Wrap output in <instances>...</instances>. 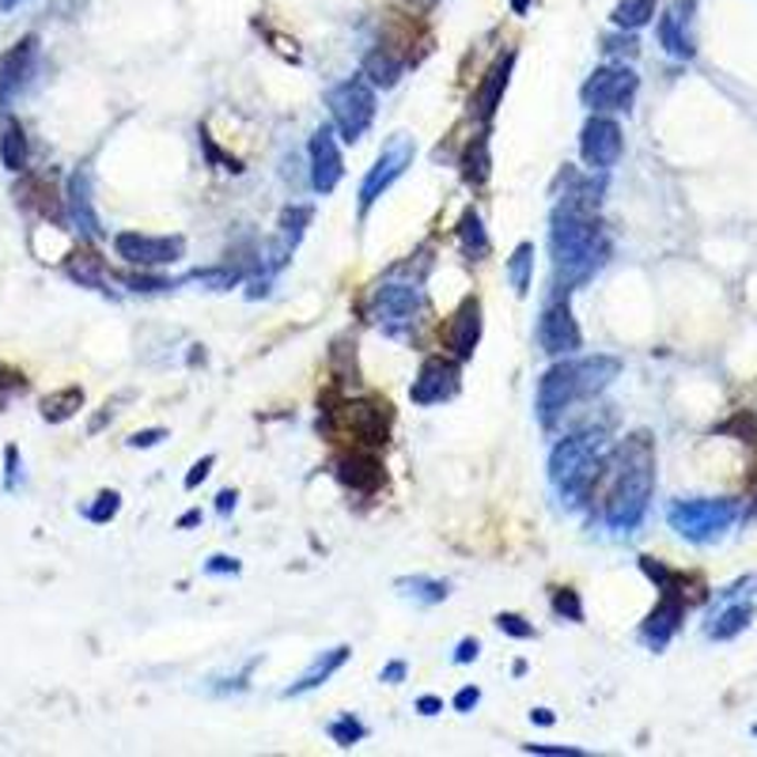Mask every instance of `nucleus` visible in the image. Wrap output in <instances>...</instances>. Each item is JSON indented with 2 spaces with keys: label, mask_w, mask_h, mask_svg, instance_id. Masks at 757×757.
Masks as SVG:
<instances>
[{
  "label": "nucleus",
  "mask_w": 757,
  "mask_h": 757,
  "mask_svg": "<svg viewBox=\"0 0 757 757\" xmlns=\"http://www.w3.org/2000/svg\"><path fill=\"white\" fill-rule=\"evenodd\" d=\"M549 251H553L557 289H579V284H587L606 265V258H610V235L598 224L595 212L572 209L561 201L557 212H553Z\"/></svg>",
  "instance_id": "nucleus-1"
},
{
  "label": "nucleus",
  "mask_w": 757,
  "mask_h": 757,
  "mask_svg": "<svg viewBox=\"0 0 757 757\" xmlns=\"http://www.w3.org/2000/svg\"><path fill=\"white\" fill-rule=\"evenodd\" d=\"M606 466L614 470L610 493L603 501V519L610 531H636L648 515L652 488H655V451L648 432H636L617 447V455H606Z\"/></svg>",
  "instance_id": "nucleus-2"
},
{
  "label": "nucleus",
  "mask_w": 757,
  "mask_h": 757,
  "mask_svg": "<svg viewBox=\"0 0 757 757\" xmlns=\"http://www.w3.org/2000/svg\"><path fill=\"white\" fill-rule=\"evenodd\" d=\"M622 375L617 356H565L553 364L538 383V421L542 428H553L576 402H587L603 394Z\"/></svg>",
  "instance_id": "nucleus-3"
},
{
  "label": "nucleus",
  "mask_w": 757,
  "mask_h": 757,
  "mask_svg": "<svg viewBox=\"0 0 757 757\" xmlns=\"http://www.w3.org/2000/svg\"><path fill=\"white\" fill-rule=\"evenodd\" d=\"M606 470V432L587 428L576 436L561 440L549 455V482L557 485V493L576 507L584 504L595 485L603 482Z\"/></svg>",
  "instance_id": "nucleus-4"
},
{
  "label": "nucleus",
  "mask_w": 757,
  "mask_h": 757,
  "mask_svg": "<svg viewBox=\"0 0 757 757\" xmlns=\"http://www.w3.org/2000/svg\"><path fill=\"white\" fill-rule=\"evenodd\" d=\"M428 311L417 281H386L372 295V322L391 337H410L421 315Z\"/></svg>",
  "instance_id": "nucleus-5"
},
{
  "label": "nucleus",
  "mask_w": 757,
  "mask_h": 757,
  "mask_svg": "<svg viewBox=\"0 0 757 757\" xmlns=\"http://www.w3.org/2000/svg\"><path fill=\"white\" fill-rule=\"evenodd\" d=\"M326 107H330V114H334L341 141H349V144H356L375 122V91L364 77L341 80V84L330 88Z\"/></svg>",
  "instance_id": "nucleus-6"
},
{
  "label": "nucleus",
  "mask_w": 757,
  "mask_h": 757,
  "mask_svg": "<svg viewBox=\"0 0 757 757\" xmlns=\"http://www.w3.org/2000/svg\"><path fill=\"white\" fill-rule=\"evenodd\" d=\"M735 515H738L735 501H678L667 512V519L682 538L713 542L735 523Z\"/></svg>",
  "instance_id": "nucleus-7"
},
{
  "label": "nucleus",
  "mask_w": 757,
  "mask_h": 757,
  "mask_svg": "<svg viewBox=\"0 0 757 757\" xmlns=\"http://www.w3.org/2000/svg\"><path fill=\"white\" fill-rule=\"evenodd\" d=\"M636 72L629 64H603L587 77V84L579 88V99L591 114H610V110H629L636 99Z\"/></svg>",
  "instance_id": "nucleus-8"
},
{
  "label": "nucleus",
  "mask_w": 757,
  "mask_h": 757,
  "mask_svg": "<svg viewBox=\"0 0 757 757\" xmlns=\"http://www.w3.org/2000/svg\"><path fill=\"white\" fill-rule=\"evenodd\" d=\"M413 155H417V144H413V137H405V133L391 137L383 152H378V160L372 163V171H367V179L360 182V209H364V212L372 209L375 201L383 198V193L391 190L405 171H410Z\"/></svg>",
  "instance_id": "nucleus-9"
},
{
  "label": "nucleus",
  "mask_w": 757,
  "mask_h": 757,
  "mask_svg": "<svg viewBox=\"0 0 757 757\" xmlns=\"http://www.w3.org/2000/svg\"><path fill=\"white\" fill-rule=\"evenodd\" d=\"M114 254L129 265H141V270H160V265H174L182 254H186V239L182 235L118 232L114 235Z\"/></svg>",
  "instance_id": "nucleus-10"
},
{
  "label": "nucleus",
  "mask_w": 757,
  "mask_h": 757,
  "mask_svg": "<svg viewBox=\"0 0 757 757\" xmlns=\"http://www.w3.org/2000/svg\"><path fill=\"white\" fill-rule=\"evenodd\" d=\"M622 125L606 114H591L584 133H579V155L591 171H610L617 160H622Z\"/></svg>",
  "instance_id": "nucleus-11"
},
{
  "label": "nucleus",
  "mask_w": 757,
  "mask_h": 757,
  "mask_svg": "<svg viewBox=\"0 0 757 757\" xmlns=\"http://www.w3.org/2000/svg\"><path fill=\"white\" fill-rule=\"evenodd\" d=\"M538 345L542 353L549 356H576L579 345H584V334H579V322L572 315L568 300H553L538 319Z\"/></svg>",
  "instance_id": "nucleus-12"
},
{
  "label": "nucleus",
  "mask_w": 757,
  "mask_h": 757,
  "mask_svg": "<svg viewBox=\"0 0 757 757\" xmlns=\"http://www.w3.org/2000/svg\"><path fill=\"white\" fill-rule=\"evenodd\" d=\"M458 386H463V372H458V360L447 356H428L421 364L417 378L410 386V398L417 405H440L447 398H455Z\"/></svg>",
  "instance_id": "nucleus-13"
},
{
  "label": "nucleus",
  "mask_w": 757,
  "mask_h": 757,
  "mask_svg": "<svg viewBox=\"0 0 757 757\" xmlns=\"http://www.w3.org/2000/svg\"><path fill=\"white\" fill-rule=\"evenodd\" d=\"M34 64H39V39L27 34L23 42H16L12 50L0 58V107H12L23 95L27 84L34 80Z\"/></svg>",
  "instance_id": "nucleus-14"
},
{
  "label": "nucleus",
  "mask_w": 757,
  "mask_h": 757,
  "mask_svg": "<svg viewBox=\"0 0 757 757\" xmlns=\"http://www.w3.org/2000/svg\"><path fill=\"white\" fill-rule=\"evenodd\" d=\"M341 179H345V160H341L337 137L330 125H319L315 133H311V186L326 198V193L337 190Z\"/></svg>",
  "instance_id": "nucleus-15"
},
{
  "label": "nucleus",
  "mask_w": 757,
  "mask_h": 757,
  "mask_svg": "<svg viewBox=\"0 0 757 757\" xmlns=\"http://www.w3.org/2000/svg\"><path fill=\"white\" fill-rule=\"evenodd\" d=\"M443 341H447L451 356L463 364L477 353V341H482V300L477 295H466L463 303H458V311L451 315L447 330H443Z\"/></svg>",
  "instance_id": "nucleus-16"
},
{
  "label": "nucleus",
  "mask_w": 757,
  "mask_h": 757,
  "mask_svg": "<svg viewBox=\"0 0 757 757\" xmlns=\"http://www.w3.org/2000/svg\"><path fill=\"white\" fill-rule=\"evenodd\" d=\"M64 209H69V220L77 224V232L84 239H103V224H99L95 201H91V171L80 168L72 171L69 190H64Z\"/></svg>",
  "instance_id": "nucleus-17"
},
{
  "label": "nucleus",
  "mask_w": 757,
  "mask_h": 757,
  "mask_svg": "<svg viewBox=\"0 0 757 757\" xmlns=\"http://www.w3.org/2000/svg\"><path fill=\"white\" fill-rule=\"evenodd\" d=\"M512 69H515V50L501 53V58L488 64L482 88H477V95H474V114L482 118V122H488V118L496 114V107H501L504 91L512 84Z\"/></svg>",
  "instance_id": "nucleus-18"
},
{
  "label": "nucleus",
  "mask_w": 757,
  "mask_h": 757,
  "mask_svg": "<svg viewBox=\"0 0 757 757\" xmlns=\"http://www.w3.org/2000/svg\"><path fill=\"white\" fill-rule=\"evenodd\" d=\"M337 482L349 485L353 493H375L383 485V463L367 451H353V455L337 458Z\"/></svg>",
  "instance_id": "nucleus-19"
},
{
  "label": "nucleus",
  "mask_w": 757,
  "mask_h": 757,
  "mask_svg": "<svg viewBox=\"0 0 757 757\" xmlns=\"http://www.w3.org/2000/svg\"><path fill=\"white\" fill-rule=\"evenodd\" d=\"M349 655H353V652H349L345 644H337V648L315 655V663H311V667L303 670L289 689H284V697H303V694H311V689L326 686V682L334 678V674L349 663Z\"/></svg>",
  "instance_id": "nucleus-20"
},
{
  "label": "nucleus",
  "mask_w": 757,
  "mask_h": 757,
  "mask_svg": "<svg viewBox=\"0 0 757 757\" xmlns=\"http://www.w3.org/2000/svg\"><path fill=\"white\" fill-rule=\"evenodd\" d=\"M659 42L674 58H694V34H689V4H674L659 20Z\"/></svg>",
  "instance_id": "nucleus-21"
},
{
  "label": "nucleus",
  "mask_w": 757,
  "mask_h": 757,
  "mask_svg": "<svg viewBox=\"0 0 757 757\" xmlns=\"http://www.w3.org/2000/svg\"><path fill=\"white\" fill-rule=\"evenodd\" d=\"M383 410H378V405H367V402H349L345 410H337V417L345 421L364 443H375L378 447V443H386V413Z\"/></svg>",
  "instance_id": "nucleus-22"
},
{
  "label": "nucleus",
  "mask_w": 757,
  "mask_h": 757,
  "mask_svg": "<svg viewBox=\"0 0 757 757\" xmlns=\"http://www.w3.org/2000/svg\"><path fill=\"white\" fill-rule=\"evenodd\" d=\"M311 216H315V209L311 205H292L281 212V239H276V246L270 251L273 265H284L295 251V243L303 239V228L311 224Z\"/></svg>",
  "instance_id": "nucleus-23"
},
{
  "label": "nucleus",
  "mask_w": 757,
  "mask_h": 757,
  "mask_svg": "<svg viewBox=\"0 0 757 757\" xmlns=\"http://www.w3.org/2000/svg\"><path fill=\"white\" fill-rule=\"evenodd\" d=\"M402 72H405V61L394 58L391 46H375V50L364 58V72H360V77H364L372 88H394L402 80Z\"/></svg>",
  "instance_id": "nucleus-24"
},
{
  "label": "nucleus",
  "mask_w": 757,
  "mask_h": 757,
  "mask_svg": "<svg viewBox=\"0 0 757 757\" xmlns=\"http://www.w3.org/2000/svg\"><path fill=\"white\" fill-rule=\"evenodd\" d=\"M488 174H493V155H488V129H482L463 152V179H466V186L482 190L488 182Z\"/></svg>",
  "instance_id": "nucleus-25"
},
{
  "label": "nucleus",
  "mask_w": 757,
  "mask_h": 757,
  "mask_svg": "<svg viewBox=\"0 0 757 757\" xmlns=\"http://www.w3.org/2000/svg\"><path fill=\"white\" fill-rule=\"evenodd\" d=\"M0 160H4L8 171H27V160H31L27 133L16 118H4V125H0Z\"/></svg>",
  "instance_id": "nucleus-26"
},
{
  "label": "nucleus",
  "mask_w": 757,
  "mask_h": 757,
  "mask_svg": "<svg viewBox=\"0 0 757 757\" xmlns=\"http://www.w3.org/2000/svg\"><path fill=\"white\" fill-rule=\"evenodd\" d=\"M458 246H463V258H470V262H482V258H488V251H493L482 216H477L474 209H466L463 220H458Z\"/></svg>",
  "instance_id": "nucleus-27"
},
{
  "label": "nucleus",
  "mask_w": 757,
  "mask_h": 757,
  "mask_svg": "<svg viewBox=\"0 0 757 757\" xmlns=\"http://www.w3.org/2000/svg\"><path fill=\"white\" fill-rule=\"evenodd\" d=\"M750 617H754V606L750 603H735V606H727V610H719L713 617V625H708V636L713 640H731V636H738L750 625Z\"/></svg>",
  "instance_id": "nucleus-28"
},
{
  "label": "nucleus",
  "mask_w": 757,
  "mask_h": 757,
  "mask_svg": "<svg viewBox=\"0 0 757 757\" xmlns=\"http://www.w3.org/2000/svg\"><path fill=\"white\" fill-rule=\"evenodd\" d=\"M80 405H84V391H80V386H64V391L42 398V417L50 424H61V421H69Z\"/></svg>",
  "instance_id": "nucleus-29"
},
{
  "label": "nucleus",
  "mask_w": 757,
  "mask_h": 757,
  "mask_svg": "<svg viewBox=\"0 0 757 757\" xmlns=\"http://www.w3.org/2000/svg\"><path fill=\"white\" fill-rule=\"evenodd\" d=\"M64 270H69L72 281L84 284V289H99V284H103V262H99V254H91V251H72Z\"/></svg>",
  "instance_id": "nucleus-30"
},
{
  "label": "nucleus",
  "mask_w": 757,
  "mask_h": 757,
  "mask_svg": "<svg viewBox=\"0 0 757 757\" xmlns=\"http://www.w3.org/2000/svg\"><path fill=\"white\" fill-rule=\"evenodd\" d=\"M398 591L405 598H413V603H421V606H436V603L447 598V584H440V579H424V576L398 579Z\"/></svg>",
  "instance_id": "nucleus-31"
},
{
  "label": "nucleus",
  "mask_w": 757,
  "mask_h": 757,
  "mask_svg": "<svg viewBox=\"0 0 757 757\" xmlns=\"http://www.w3.org/2000/svg\"><path fill=\"white\" fill-rule=\"evenodd\" d=\"M531 273H534V243H519L512 262H507V281H512V289L519 295L531 292Z\"/></svg>",
  "instance_id": "nucleus-32"
},
{
  "label": "nucleus",
  "mask_w": 757,
  "mask_h": 757,
  "mask_svg": "<svg viewBox=\"0 0 757 757\" xmlns=\"http://www.w3.org/2000/svg\"><path fill=\"white\" fill-rule=\"evenodd\" d=\"M652 12H655V0H622V4L614 8V23L617 27H644L652 20Z\"/></svg>",
  "instance_id": "nucleus-33"
},
{
  "label": "nucleus",
  "mask_w": 757,
  "mask_h": 757,
  "mask_svg": "<svg viewBox=\"0 0 757 757\" xmlns=\"http://www.w3.org/2000/svg\"><path fill=\"white\" fill-rule=\"evenodd\" d=\"M186 281L205 284V289H212V292H228V289H235V284L243 281V273L228 270V265H220V270H193Z\"/></svg>",
  "instance_id": "nucleus-34"
},
{
  "label": "nucleus",
  "mask_w": 757,
  "mask_h": 757,
  "mask_svg": "<svg viewBox=\"0 0 757 757\" xmlns=\"http://www.w3.org/2000/svg\"><path fill=\"white\" fill-rule=\"evenodd\" d=\"M364 735H367V727L360 724L356 716H337L334 724H330V738H334V743L341 746V750H349V746H356Z\"/></svg>",
  "instance_id": "nucleus-35"
},
{
  "label": "nucleus",
  "mask_w": 757,
  "mask_h": 757,
  "mask_svg": "<svg viewBox=\"0 0 757 757\" xmlns=\"http://www.w3.org/2000/svg\"><path fill=\"white\" fill-rule=\"evenodd\" d=\"M553 614L568 617V622H584V603L572 587H557L553 591Z\"/></svg>",
  "instance_id": "nucleus-36"
},
{
  "label": "nucleus",
  "mask_w": 757,
  "mask_h": 757,
  "mask_svg": "<svg viewBox=\"0 0 757 757\" xmlns=\"http://www.w3.org/2000/svg\"><path fill=\"white\" fill-rule=\"evenodd\" d=\"M118 507H122V496H118L114 488H107V493H99L95 504L88 507V519L91 523H110L118 515Z\"/></svg>",
  "instance_id": "nucleus-37"
},
{
  "label": "nucleus",
  "mask_w": 757,
  "mask_h": 757,
  "mask_svg": "<svg viewBox=\"0 0 757 757\" xmlns=\"http://www.w3.org/2000/svg\"><path fill=\"white\" fill-rule=\"evenodd\" d=\"M496 629L515 636V640H531V636H534V625L526 622V617H519V614H496Z\"/></svg>",
  "instance_id": "nucleus-38"
},
{
  "label": "nucleus",
  "mask_w": 757,
  "mask_h": 757,
  "mask_svg": "<svg viewBox=\"0 0 757 757\" xmlns=\"http://www.w3.org/2000/svg\"><path fill=\"white\" fill-rule=\"evenodd\" d=\"M125 284L133 292H168V289H174V281H168V276H148V273H129Z\"/></svg>",
  "instance_id": "nucleus-39"
},
{
  "label": "nucleus",
  "mask_w": 757,
  "mask_h": 757,
  "mask_svg": "<svg viewBox=\"0 0 757 757\" xmlns=\"http://www.w3.org/2000/svg\"><path fill=\"white\" fill-rule=\"evenodd\" d=\"M212 466H216V455H205V458H198V463H193V470L186 474V488H198L201 482H205V477L212 474Z\"/></svg>",
  "instance_id": "nucleus-40"
},
{
  "label": "nucleus",
  "mask_w": 757,
  "mask_h": 757,
  "mask_svg": "<svg viewBox=\"0 0 757 757\" xmlns=\"http://www.w3.org/2000/svg\"><path fill=\"white\" fill-rule=\"evenodd\" d=\"M205 572H209V576H235V572H239V561H235V557H224V553H216V557H209Z\"/></svg>",
  "instance_id": "nucleus-41"
},
{
  "label": "nucleus",
  "mask_w": 757,
  "mask_h": 757,
  "mask_svg": "<svg viewBox=\"0 0 757 757\" xmlns=\"http://www.w3.org/2000/svg\"><path fill=\"white\" fill-rule=\"evenodd\" d=\"M523 754H549V757H584V750L576 746H538V743H526Z\"/></svg>",
  "instance_id": "nucleus-42"
},
{
  "label": "nucleus",
  "mask_w": 757,
  "mask_h": 757,
  "mask_svg": "<svg viewBox=\"0 0 757 757\" xmlns=\"http://www.w3.org/2000/svg\"><path fill=\"white\" fill-rule=\"evenodd\" d=\"M477 655H482V644H477L474 636H466V640L455 648V663H458V667H466V663H474Z\"/></svg>",
  "instance_id": "nucleus-43"
},
{
  "label": "nucleus",
  "mask_w": 757,
  "mask_h": 757,
  "mask_svg": "<svg viewBox=\"0 0 757 757\" xmlns=\"http://www.w3.org/2000/svg\"><path fill=\"white\" fill-rule=\"evenodd\" d=\"M477 700H482V689H477V686L458 689V697H455V713H470V708H477Z\"/></svg>",
  "instance_id": "nucleus-44"
},
{
  "label": "nucleus",
  "mask_w": 757,
  "mask_h": 757,
  "mask_svg": "<svg viewBox=\"0 0 757 757\" xmlns=\"http://www.w3.org/2000/svg\"><path fill=\"white\" fill-rule=\"evenodd\" d=\"M4 466H8V474H4V488H8V493H12V488H16V474H20V451H16V447H8V451H4Z\"/></svg>",
  "instance_id": "nucleus-45"
},
{
  "label": "nucleus",
  "mask_w": 757,
  "mask_h": 757,
  "mask_svg": "<svg viewBox=\"0 0 757 757\" xmlns=\"http://www.w3.org/2000/svg\"><path fill=\"white\" fill-rule=\"evenodd\" d=\"M163 436H168V432H163V428L133 432V436H129V447H155V443H160Z\"/></svg>",
  "instance_id": "nucleus-46"
},
{
  "label": "nucleus",
  "mask_w": 757,
  "mask_h": 757,
  "mask_svg": "<svg viewBox=\"0 0 757 757\" xmlns=\"http://www.w3.org/2000/svg\"><path fill=\"white\" fill-rule=\"evenodd\" d=\"M378 678L386 682V686H398V682L405 678V663L402 659H394V663H386L383 670H378Z\"/></svg>",
  "instance_id": "nucleus-47"
},
{
  "label": "nucleus",
  "mask_w": 757,
  "mask_h": 757,
  "mask_svg": "<svg viewBox=\"0 0 757 757\" xmlns=\"http://www.w3.org/2000/svg\"><path fill=\"white\" fill-rule=\"evenodd\" d=\"M235 501H239V493H235V488H224V493L216 496V512H220V515L235 512Z\"/></svg>",
  "instance_id": "nucleus-48"
},
{
  "label": "nucleus",
  "mask_w": 757,
  "mask_h": 757,
  "mask_svg": "<svg viewBox=\"0 0 757 757\" xmlns=\"http://www.w3.org/2000/svg\"><path fill=\"white\" fill-rule=\"evenodd\" d=\"M417 713L421 716H440L443 713V700L440 697H421L417 700Z\"/></svg>",
  "instance_id": "nucleus-49"
},
{
  "label": "nucleus",
  "mask_w": 757,
  "mask_h": 757,
  "mask_svg": "<svg viewBox=\"0 0 757 757\" xmlns=\"http://www.w3.org/2000/svg\"><path fill=\"white\" fill-rule=\"evenodd\" d=\"M531 719H534V724H542V727H549L553 724V713H549V708H534Z\"/></svg>",
  "instance_id": "nucleus-50"
},
{
  "label": "nucleus",
  "mask_w": 757,
  "mask_h": 757,
  "mask_svg": "<svg viewBox=\"0 0 757 757\" xmlns=\"http://www.w3.org/2000/svg\"><path fill=\"white\" fill-rule=\"evenodd\" d=\"M405 4H413L417 12H432V8H436L440 0H405Z\"/></svg>",
  "instance_id": "nucleus-51"
},
{
  "label": "nucleus",
  "mask_w": 757,
  "mask_h": 757,
  "mask_svg": "<svg viewBox=\"0 0 757 757\" xmlns=\"http://www.w3.org/2000/svg\"><path fill=\"white\" fill-rule=\"evenodd\" d=\"M193 523H201V512H186V515L179 519V526H193Z\"/></svg>",
  "instance_id": "nucleus-52"
},
{
  "label": "nucleus",
  "mask_w": 757,
  "mask_h": 757,
  "mask_svg": "<svg viewBox=\"0 0 757 757\" xmlns=\"http://www.w3.org/2000/svg\"><path fill=\"white\" fill-rule=\"evenodd\" d=\"M512 8H515V12H519V16H523V12H526V8H531V0H512Z\"/></svg>",
  "instance_id": "nucleus-53"
},
{
  "label": "nucleus",
  "mask_w": 757,
  "mask_h": 757,
  "mask_svg": "<svg viewBox=\"0 0 757 757\" xmlns=\"http://www.w3.org/2000/svg\"><path fill=\"white\" fill-rule=\"evenodd\" d=\"M20 4V0H0V8H16Z\"/></svg>",
  "instance_id": "nucleus-54"
}]
</instances>
